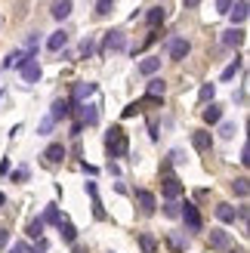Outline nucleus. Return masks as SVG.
I'll use <instances>...</instances> for the list:
<instances>
[{
    "label": "nucleus",
    "instance_id": "ea45409f",
    "mask_svg": "<svg viewBox=\"0 0 250 253\" xmlns=\"http://www.w3.org/2000/svg\"><path fill=\"white\" fill-rule=\"evenodd\" d=\"M235 216H238L241 222H247V219H250V210H247V207H238V210H235Z\"/></svg>",
    "mask_w": 250,
    "mask_h": 253
},
{
    "label": "nucleus",
    "instance_id": "b1692460",
    "mask_svg": "<svg viewBox=\"0 0 250 253\" xmlns=\"http://www.w3.org/2000/svg\"><path fill=\"white\" fill-rule=\"evenodd\" d=\"M216 219L219 222H235V207L232 204H216Z\"/></svg>",
    "mask_w": 250,
    "mask_h": 253
},
{
    "label": "nucleus",
    "instance_id": "aec40b11",
    "mask_svg": "<svg viewBox=\"0 0 250 253\" xmlns=\"http://www.w3.org/2000/svg\"><path fill=\"white\" fill-rule=\"evenodd\" d=\"M226 247H229V232L213 229L210 232V250H226Z\"/></svg>",
    "mask_w": 250,
    "mask_h": 253
},
{
    "label": "nucleus",
    "instance_id": "49530a36",
    "mask_svg": "<svg viewBox=\"0 0 250 253\" xmlns=\"http://www.w3.org/2000/svg\"><path fill=\"white\" fill-rule=\"evenodd\" d=\"M229 253H247V250H229Z\"/></svg>",
    "mask_w": 250,
    "mask_h": 253
},
{
    "label": "nucleus",
    "instance_id": "f704fd0d",
    "mask_svg": "<svg viewBox=\"0 0 250 253\" xmlns=\"http://www.w3.org/2000/svg\"><path fill=\"white\" fill-rule=\"evenodd\" d=\"M93 37H83V43H81V56H93Z\"/></svg>",
    "mask_w": 250,
    "mask_h": 253
},
{
    "label": "nucleus",
    "instance_id": "2f4dec72",
    "mask_svg": "<svg viewBox=\"0 0 250 253\" xmlns=\"http://www.w3.org/2000/svg\"><path fill=\"white\" fill-rule=\"evenodd\" d=\"M41 219H43V222H59V219H62V216H59V207H56V204H49Z\"/></svg>",
    "mask_w": 250,
    "mask_h": 253
},
{
    "label": "nucleus",
    "instance_id": "58836bf2",
    "mask_svg": "<svg viewBox=\"0 0 250 253\" xmlns=\"http://www.w3.org/2000/svg\"><path fill=\"white\" fill-rule=\"evenodd\" d=\"M167 244H170L173 250H176V253H182V241H179L176 235H170V238H167Z\"/></svg>",
    "mask_w": 250,
    "mask_h": 253
},
{
    "label": "nucleus",
    "instance_id": "c756f323",
    "mask_svg": "<svg viewBox=\"0 0 250 253\" xmlns=\"http://www.w3.org/2000/svg\"><path fill=\"white\" fill-rule=\"evenodd\" d=\"M238 71H241V59H235L232 65H226V71H222V81H232Z\"/></svg>",
    "mask_w": 250,
    "mask_h": 253
},
{
    "label": "nucleus",
    "instance_id": "423d86ee",
    "mask_svg": "<svg viewBox=\"0 0 250 253\" xmlns=\"http://www.w3.org/2000/svg\"><path fill=\"white\" fill-rule=\"evenodd\" d=\"M68 115H71V102H68V99H56L53 108H49V121L59 124V121H65Z\"/></svg>",
    "mask_w": 250,
    "mask_h": 253
},
{
    "label": "nucleus",
    "instance_id": "20e7f679",
    "mask_svg": "<svg viewBox=\"0 0 250 253\" xmlns=\"http://www.w3.org/2000/svg\"><path fill=\"white\" fill-rule=\"evenodd\" d=\"M167 53H170V59H173V62H182L185 56L192 53V43L185 41V37H173L170 46H167Z\"/></svg>",
    "mask_w": 250,
    "mask_h": 253
},
{
    "label": "nucleus",
    "instance_id": "9b49d317",
    "mask_svg": "<svg viewBox=\"0 0 250 253\" xmlns=\"http://www.w3.org/2000/svg\"><path fill=\"white\" fill-rule=\"evenodd\" d=\"M19 71H22V78H25V84H37V81H41V65H37V59H31V62H25V65H22Z\"/></svg>",
    "mask_w": 250,
    "mask_h": 253
},
{
    "label": "nucleus",
    "instance_id": "f3484780",
    "mask_svg": "<svg viewBox=\"0 0 250 253\" xmlns=\"http://www.w3.org/2000/svg\"><path fill=\"white\" fill-rule=\"evenodd\" d=\"M161 71V59L158 56H148L139 62V74H145V78H155V74Z\"/></svg>",
    "mask_w": 250,
    "mask_h": 253
},
{
    "label": "nucleus",
    "instance_id": "a19ab883",
    "mask_svg": "<svg viewBox=\"0 0 250 253\" xmlns=\"http://www.w3.org/2000/svg\"><path fill=\"white\" fill-rule=\"evenodd\" d=\"M182 161H185V158H182V151L176 148V151H173V155H170V164H182Z\"/></svg>",
    "mask_w": 250,
    "mask_h": 253
},
{
    "label": "nucleus",
    "instance_id": "4c0bfd02",
    "mask_svg": "<svg viewBox=\"0 0 250 253\" xmlns=\"http://www.w3.org/2000/svg\"><path fill=\"white\" fill-rule=\"evenodd\" d=\"M232 3H235V0H216V9H219V12H226V16H229Z\"/></svg>",
    "mask_w": 250,
    "mask_h": 253
},
{
    "label": "nucleus",
    "instance_id": "f03ea898",
    "mask_svg": "<svg viewBox=\"0 0 250 253\" xmlns=\"http://www.w3.org/2000/svg\"><path fill=\"white\" fill-rule=\"evenodd\" d=\"M124 49H127V34H124L121 28L105 31V41H102V46H99V56H105V53H124Z\"/></svg>",
    "mask_w": 250,
    "mask_h": 253
},
{
    "label": "nucleus",
    "instance_id": "a18cd8bd",
    "mask_svg": "<svg viewBox=\"0 0 250 253\" xmlns=\"http://www.w3.org/2000/svg\"><path fill=\"white\" fill-rule=\"evenodd\" d=\"M3 204H6V198H3V195H0V207H3Z\"/></svg>",
    "mask_w": 250,
    "mask_h": 253
},
{
    "label": "nucleus",
    "instance_id": "a211bd4d",
    "mask_svg": "<svg viewBox=\"0 0 250 253\" xmlns=\"http://www.w3.org/2000/svg\"><path fill=\"white\" fill-rule=\"evenodd\" d=\"M65 43H68V31H65V28H59L56 34H49V41H46V46L53 49V53H59V49H65Z\"/></svg>",
    "mask_w": 250,
    "mask_h": 253
},
{
    "label": "nucleus",
    "instance_id": "473e14b6",
    "mask_svg": "<svg viewBox=\"0 0 250 253\" xmlns=\"http://www.w3.org/2000/svg\"><path fill=\"white\" fill-rule=\"evenodd\" d=\"M164 216H170V219L179 216V204H176V201H167V204H164Z\"/></svg>",
    "mask_w": 250,
    "mask_h": 253
},
{
    "label": "nucleus",
    "instance_id": "ddd939ff",
    "mask_svg": "<svg viewBox=\"0 0 250 253\" xmlns=\"http://www.w3.org/2000/svg\"><path fill=\"white\" fill-rule=\"evenodd\" d=\"M136 201H139L142 213H148V216H152V213H155V207H158L155 195H152V192H145V188H139V192H136Z\"/></svg>",
    "mask_w": 250,
    "mask_h": 253
},
{
    "label": "nucleus",
    "instance_id": "2eb2a0df",
    "mask_svg": "<svg viewBox=\"0 0 250 253\" xmlns=\"http://www.w3.org/2000/svg\"><path fill=\"white\" fill-rule=\"evenodd\" d=\"M201 118H204V124H210V126L219 124V121H222V105H219V102H210V105L201 111Z\"/></svg>",
    "mask_w": 250,
    "mask_h": 253
},
{
    "label": "nucleus",
    "instance_id": "f8f14e48",
    "mask_svg": "<svg viewBox=\"0 0 250 253\" xmlns=\"http://www.w3.org/2000/svg\"><path fill=\"white\" fill-rule=\"evenodd\" d=\"M25 62H31V56L25 53V49H12V53L3 59V68H22Z\"/></svg>",
    "mask_w": 250,
    "mask_h": 253
},
{
    "label": "nucleus",
    "instance_id": "de8ad7c7",
    "mask_svg": "<svg viewBox=\"0 0 250 253\" xmlns=\"http://www.w3.org/2000/svg\"><path fill=\"white\" fill-rule=\"evenodd\" d=\"M0 102H3V93H0Z\"/></svg>",
    "mask_w": 250,
    "mask_h": 253
},
{
    "label": "nucleus",
    "instance_id": "79ce46f5",
    "mask_svg": "<svg viewBox=\"0 0 250 253\" xmlns=\"http://www.w3.org/2000/svg\"><path fill=\"white\" fill-rule=\"evenodd\" d=\"M6 241H9V232H6V229H0V247H6Z\"/></svg>",
    "mask_w": 250,
    "mask_h": 253
},
{
    "label": "nucleus",
    "instance_id": "f257e3e1",
    "mask_svg": "<svg viewBox=\"0 0 250 253\" xmlns=\"http://www.w3.org/2000/svg\"><path fill=\"white\" fill-rule=\"evenodd\" d=\"M105 148H108V158H127L130 155V142H127V133L121 126H111L105 133Z\"/></svg>",
    "mask_w": 250,
    "mask_h": 253
},
{
    "label": "nucleus",
    "instance_id": "412c9836",
    "mask_svg": "<svg viewBox=\"0 0 250 253\" xmlns=\"http://www.w3.org/2000/svg\"><path fill=\"white\" fill-rule=\"evenodd\" d=\"M56 225H59V232H62V241H65V244H74V241H78V229H74V225H71L68 219H59Z\"/></svg>",
    "mask_w": 250,
    "mask_h": 253
},
{
    "label": "nucleus",
    "instance_id": "1a4fd4ad",
    "mask_svg": "<svg viewBox=\"0 0 250 253\" xmlns=\"http://www.w3.org/2000/svg\"><path fill=\"white\" fill-rule=\"evenodd\" d=\"M164 93H167V81L164 78H152V81H148V86H145L148 99H164Z\"/></svg>",
    "mask_w": 250,
    "mask_h": 253
},
{
    "label": "nucleus",
    "instance_id": "cd10ccee",
    "mask_svg": "<svg viewBox=\"0 0 250 253\" xmlns=\"http://www.w3.org/2000/svg\"><path fill=\"white\" fill-rule=\"evenodd\" d=\"M43 225H46V222H43L41 216L31 219V222H28V235H31V238H41V235H43Z\"/></svg>",
    "mask_w": 250,
    "mask_h": 253
},
{
    "label": "nucleus",
    "instance_id": "7c9ffc66",
    "mask_svg": "<svg viewBox=\"0 0 250 253\" xmlns=\"http://www.w3.org/2000/svg\"><path fill=\"white\" fill-rule=\"evenodd\" d=\"M235 133H238V126H235V121H226V124L219 126V136H222V139H232Z\"/></svg>",
    "mask_w": 250,
    "mask_h": 253
},
{
    "label": "nucleus",
    "instance_id": "37998d69",
    "mask_svg": "<svg viewBox=\"0 0 250 253\" xmlns=\"http://www.w3.org/2000/svg\"><path fill=\"white\" fill-rule=\"evenodd\" d=\"M9 253H28V244H16V247H12Z\"/></svg>",
    "mask_w": 250,
    "mask_h": 253
},
{
    "label": "nucleus",
    "instance_id": "6ab92c4d",
    "mask_svg": "<svg viewBox=\"0 0 250 253\" xmlns=\"http://www.w3.org/2000/svg\"><path fill=\"white\" fill-rule=\"evenodd\" d=\"M241 43H244V31H241V28L222 31V46H241Z\"/></svg>",
    "mask_w": 250,
    "mask_h": 253
},
{
    "label": "nucleus",
    "instance_id": "a878e982",
    "mask_svg": "<svg viewBox=\"0 0 250 253\" xmlns=\"http://www.w3.org/2000/svg\"><path fill=\"white\" fill-rule=\"evenodd\" d=\"M213 96H216V84H204L201 90H198V99L207 105V102H213Z\"/></svg>",
    "mask_w": 250,
    "mask_h": 253
},
{
    "label": "nucleus",
    "instance_id": "bb28decb",
    "mask_svg": "<svg viewBox=\"0 0 250 253\" xmlns=\"http://www.w3.org/2000/svg\"><path fill=\"white\" fill-rule=\"evenodd\" d=\"M139 247H142L145 253H158V241H155V238L148 235V232H142V235H139Z\"/></svg>",
    "mask_w": 250,
    "mask_h": 253
},
{
    "label": "nucleus",
    "instance_id": "0eeeda50",
    "mask_svg": "<svg viewBox=\"0 0 250 253\" xmlns=\"http://www.w3.org/2000/svg\"><path fill=\"white\" fill-rule=\"evenodd\" d=\"M78 115H81V124H86V126H96V124H99V105H93V102L78 105Z\"/></svg>",
    "mask_w": 250,
    "mask_h": 253
},
{
    "label": "nucleus",
    "instance_id": "c85d7f7f",
    "mask_svg": "<svg viewBox=\"0 0 250 253\" xmlns=\"http://www.w3.org/2000/svg\"><path fill=\"white\" fill-rule=\"evenodd\" d=\"M115 9V0H96V16H108Z\"/></svg>",
    "mask_w": 250,
    "mask_h": 253
},
{
    "label": "nucleus",
    "instance_id": "5701e85b",
    "mask_svg": "<svg viewBox=\"0 0 250 253\" xmlns=\"http://www.w3.org/2000/svg\"><path fill=\"white\" fill-rule=\"evenodd\" d=\"M164 19H167V9H164V6H155V9H148V16H145V22L152 25V28H158V25L164 22Z\"/></svg>",
    "mask_w": 250,
    "mask_h": 253
},
{
    "label": "nucleus",
    "instance_id": "72a5a7b5",
    "mask_svg": "<svg viewBox=\"0 0 250 253\" xmlns=\"http://www.w3.org/2000/svg\"><path fill=\"white\" fill-rule=\"evenodd\" d=\"M139 111H142V102H130L127 108L121 111V115H124V118H133V115H139Z\"/></svg>",
    "mask_w": 250,
    "mask_h": 253
},
{
    "label": "nucleus",
    "instance_id": "9d476101",
    "mask_svg": "<svg viewBox=\"0 0 250 253\" xmlns=\"http://www.w3.org/2000/svg\"><path fill=\"white\" fill-rule=\"evenodd\" d=\"M161 192H164L167 201H176V198L182 195V182H179V179H173V176H167L164 185H161Z\"/></svg>",
    "mask_w": 250,
    "mask_h": 253
},
{
    "label": "nucleus",
    "instance_id": "c03bdc74",
    "mask_svg": "<svg viewBox=\"0 0 250 253\" xmlns=\"http://www.w3.org/2000/svg\"><path fill=\"white\" fill-rule=\"evenodd\" d=\"M198 3H201V0H182V6H185V9H195Z\"/></svg>",
    "mask_w": 250,
    "mask_h": 253
},
{
    "label": "nucleus",
    "instance_id": "dca6fc26",
    "mask_svg": "<svg viewBox=\"0 0 250 253\" xmlns=\"http://www.w3.org/2000/svg\"><path fill=\"white\" fill-rule=\"evenodd\" d=\"M43 158H46V164H62V161H65V145H62V142H53V145L43 151Z\"/></svg>",
    "mask_w": 250,
    "mask_h": 253
},
{
    "label": "nucleus",
    "instance_id": "6e6552de",
    "mask_svg": "<svg viewBox=\"0 0 250 253\" xmlns=\"http://www.w3.org/2000/svg\"><path fill=\"white\" fill-rule=\"evenodd\" d=\"M229 19H232V28H241V25L247 22V0H238V3H232Z\"/></svg>",
    "mask_w": 250,
    "mask_h": 253
},
{
    "label": "nucleus",
    "instance_id": "4be33fe9",
    "mask_svg": "<svg viewBox=\"0 0 250 253\" xmlns=\"http://www.w3.org/2000/svg\"><path fill=\"white\" fill-rule=\"evenodd\" d=\"M192 145H195L198 151H207V148H210V133H207V130H195V133H192Z\"/></svg>",
    "mask_w": 250,
    "mask_h": 253
},
{
    "label": "nucleus",
    "instance_id": "4468645a",
    "mask_svg": "<svg viewBox=\"0 0 250 253\" xmlns=\"http://www.w3.org/2000/svg\"><path fill=\"white\" fill-rule=\"evenodd\" d=\"M71 0H53V6H49V12H53V19L56 22H62V19H68L71 16Z\"/></svg>",
    "mask_w": 250,
    "mask_h": 253
},
{
    "label": "nucleus",
    "instance_id": "7ed1b4c3",
    "mask_svg": "<svg viewBox=\"0 0 250 253\" xmlns=\"http://www.w3.org/2000/svg\"><path fill=\"white\" fill-rule=\"evenodd\" d=\"M182 210H179V216L185 219V225H189V232H201V213H198V207L195 204H189V201H185V204H179Z\"/></svg>",
    "mask_w": 250,
    "mask_h": 253
},
{
    "label": "nucleus",
    "instance_id": "c9c22d12",
    "mask_svg": "<svg viewBox=\"0 0 250 253\" xmlns=\"http://www.w3.org/2000/svg\"><path fill=\"white\" fill-rule=\"evenodd\" d=\"M25 179H28V167H19L12 173V182H25Z\"/></svg>",
    "mask_w": 250,
    "mask_h": 253
},
{
    "label": "nucleus",
    "instance_id": "39448f33",
    "mask_svg": "<svg viewBox=\"0 0 250 253\" xmlns=\"http://www.w3.org/2000/svg\"><path fill=\"white\" fill-rule=\"evenodd\" d=\"M93 93H96V84L78 81V84H74V90H71V99H68V102H71V105H83V99L93 96Z\"/></svg>",
    "mask_w": 250,
    "mask_h": 253
},
{
    "label": "nucleus",
    "instance_id": "393cba45",
    "mask_svg": "<svg viewBox=\"0 0 250 253\" xmlns=\"http://www.w3.org/2000/svg\"><path fill=\"white\" fill-rule=\"evenodd\" d=\"M232 192L238 195V198H247L250 195V185H247V176H238V179L232 182Z\"/></svg>",
    "mask_w": 250,
    "mask_h": 253
},
{
    "label": "nucleus",
    "instance_id": "e433bc0d",
    "mask_svg": "<svg viewBox=\"0 0 250 253\" xmlns=\"http://www.w3.org/2000/svg\"><path fill=\"white\" fill-rule=\"evenodd\" d=\"M53 126H56L53 121H49V118H43V121H41V126H37V130H41V136H46L49 130H53Z\"/></svg>",
    "mask_w": 250,
    "mask_h": 253
}]
</instances>
